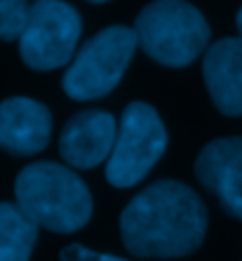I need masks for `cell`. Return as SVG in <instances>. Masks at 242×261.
I'll list each match as a JSON object with an SVG mask.
<instances>
[{
  "label": "cell",
  "mask_w": 242,
  "mask_h": 261,
  "mask_svg": "<svg viewBox=\"0 0 242 261\" xmlns=\"http://www.w3.org/2000/svg\"><path fill=\"white\" fill-rule=\"evenodd\" d=\"M207 207L191 186L163 179L134 195L120 214L122 245L137 259H181L205 243Z\"/></svg>",
  "instance_id": "6da1fadb"
},
{
  "label": "cell",
  "mask_w": 242,
  "mask_h": 261,
  "mask_svg": "<svg viewBox=\"0 0 242 261\" xmlns=\"http://www.w3.org/2000/svg\"><path fill=\"white\" fill-rule=\"evenodd\" d=\"M14 202L38 226L59 236L85 228L94 212L87 184L68 165L38 160L14 179Z\"/></svg>",
  "instance_id": "7a4b0ae2"
},
{
  "label": "cell",
  "mask_w": 242,
  "mask_h": 261,
  "mask_svg": "<svg viewBox=\"0 0 242 261\" xmlns=\"http://www.w3.org/2000/svg\"><path fill=\"white\" fill-rule=\"evenodd\" d=\"M137 45L167 68H186L209 49L212 29L205 14L191 3L157 0L137 14Z\"/></svg>",
  "instance_id": "3957f363"
},
{
  "label": "cell",
  "mask_w": 242,
  "mask_h": 261,
  "mask_svg": "<svg viewBox=\"0 0 242 261\" xmlns=\"http://www.w3.org/2000/svg\"><path fill=\"white\" fill-rule=\"evenodd\" d=\"M137 47V36L129 26L115 24L101 29L68 64L61 80L66 97L73 101H94L111 94L120 85Z\"/></svg>",
  "instance_id": "277c9868"
},
{
  "label": "cell",
  "mask_w": 242,
  "mask_h": 261,
  "mask_svg": "<svg viewBox=\"0 0 242 261\" xmlns=\"http://www.w3.org/2000/svg\"><path fill=\"white\" fill-rule=\"evenodd\" d=\"M167 141V127L151 103H127L118 122L115 148L106 163V181L113 189H132L141 184L165 155Z\"/></svg>",
  "instance_id": "5b68a950"
},
{
  "label": "cell",
  "mask_w": 242,
  "mask_h": 261,
  "mask_svg": "<svg viewBox=\"0 0 242 261\" xmlns=\"http://www.w3.org/2000/svg\"><path fill=\"white\" fill-rule=\"evenodd\" d=\"M83 19L61 0L31 3L29 24L19 38V57L31 71L49 73L71 64L75 57Z\"/></svg>",
  "instance_id": "8992f818"
},
{
  "label": "cell",
  "mask_w": 242,
  "mask_h": 261,
  "mask_svg": "<svg viewBox=\"0 0 242 261\" xmlns=\"http://www.w3.org/2000/svg\"><path fill=\"white\" fill-rule=\"evenodd\" d=\"M115 139L118 122L109 111H78L59 134V155L71 170H94L109 163Z\"/></svg>",
  "instance_id": "52a82bcc"
},
{
  "label": "cell",
  "mask_w": 242,
  "mask_h": 261,
  "mask_svg": "<svg viewBox=\"0 0 242 261\" xmlns=\"http://www.w3.org/2000/svg\"><path fill=\"white\" fill-rule=\"evenodd\" d=\"M195 176L226 214L242 221V137L209 141L198 153Z\"/></svg>",
  "instance_id": "ba28073f"
},
{
  "label": "cell",
  "mask_w": 242,
  "mask_h": 261,
  "mask_svg": "<svg viewBox=\"0 0 242 261\" xmlns=\"http://www.w3.org/2000/svg\"><path fill=\"white\" fill-rule=\"evenodd\" d=\"M52 139V113L43 101L10 97L0 101V151L14 158L43 153Z\"/></svg>",
  "instance_id": "9c48e42d"
},
{
  "label": "cell",
  "mask_w": 242,
  "mask_h": 261,
  "mask_svg": "<svg viewBox=\"0 0 242 261\" xmlns=\"http://www.w3.org/2000/svg\"><path fill=\"white\" fill-rule=\"evenodd\" d=\"M202 78L219 113L242 116V38H224L202 57Z\"/></svg>",
  "instance_id": "30bf717a"
},
{
  "label": "cell",
  "mask_w": 242,
  "mask_h": 261,
  "mask_svg": "<svg viewBox=\"0 0 242 261\" xmlns=\"http://www.w3.org/2000/svg\"><path fill=\"white\" fill-rule=\"evenodd\" d=\"M38 243V226L17 202H0V261H29Z\"/></svg>",
  "instance_id": "8fae6325"
},
{
  "label": "cell",
  "mask_w": 242,
  "mask_h": 261,
  "mask_svg": "<svg viewBox=\"0 0 242 261\" xmlns=\"http://www.w3.org/2000/svg\"><path fill=\"white\" fill-rule=\"evenodd\" d=\"M31 3L21 0H0V40L14 43L21 38L29 24Z\"/></svg>",
  "instance_id": "7c38bea8"
},
{
  "label": "cell",
  "mask_w": 242,
  "mask_h": 261,
  "mask_svg": "<svg viewBox=\"0 0 242 261\" xmlns=\"http://www.w3.org/2000/svg\"><path fill=\"white\" fill-rule=\"evenodd\" d=\"M59 261H132L125 259V256H113V254H101V252H94V249L85 247V245H66L61 249Z\"/></svg>",
  "instance_id": "4fadbf2b"
},
{
  "label": "cell",
  "mask_w": 242,
  "mask_h": 261,
  "mask_svg": "<svg viewBox=\"0 0 242 261\" xmlns=\"http://www.w3.org/2000/svg\"><path fill=\"white\" fill-rule=\"evenodd\" d=\"M235 26H237V31H240V38H242V7H240V12H237V17H235Z\"/></svg>",
  "instance_id": "5bb4252c"
}]
</instances>
